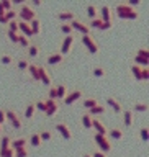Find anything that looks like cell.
<instances>
[{
  "instance_id": "cell-1",
  "label": "cell",
  "mask_w": 149,
  "mask_h": 157,
  "mask_svg": "<svg viewBox=\"0 0 149 157\" xmlns=\"http://www.w3.org/2000/svg\"><path fill=\"white\" fill-rule=\"evenodd\" d=\"M113 15H116L118 18L121 20H138L139 18V13L136 12L135 8L128 7L125 2H118L113 8Z\"/></svg>"
},
{
  "instance_id": "cell-2",
  "label": "cell",
  "mask_w": 149,
  "mask_h": 157,
  "mask_svg": "<svg viewBox=\"0 0 149 157\" xmlns=\"http://www.w3.org/2000/svg\"><path fill=\"white\" fill-rule=\"evenodd\" d=\"M38 18L36 17V12H34V8L29 5V2H23L20 3V10H18V20H22V21H26L29 23L31 20Z\"/></svg>"
},
{
  "instance_id": "cell-3",
  "label": "cell",
  "mask_w": 149,
  "mask_h": 157,
  "mask_svg": "<svg viewBox=\"0 0 149 157\" xmlns=\"http://www.w3.org/2000/svg\"><path fill=\"white\" fill-rule=\"evenodd\" d=\"M93 142L97 144V149L102 151L103 154H108V152L113 151V144L110 142L107 136H102V134H97V132H93Z\"/></svg>"
},
{
  "instance_id": "cell-4",
  "label": "cell",
  "mask_w": 149,
  "mask_h": 157,
  "mask_svg": "<svg viewBox=\"0 0 149 157\" xmlns=\"http://www.w3.org/2000/svg\"><path fill=\"white\" fill-rule=\"evenodd\" d=\"M3 111H5V118H7V121L12 124L13 129H17V131L22 129L23 128V120L17 115V111L12 110V108H5Z\"/></svg>"
},
{
  "instance_id": "cell-5",
  "label": "cell",
  "mask_w": 149,
  "mask_h": 157,
  "mask_svg": "<svg viewBox=\"0 0 149 157\" xmlns=\"http://www.w3.org/2000/svg\"><path fill=\"white\" fill-rule=\"evenodd\" d=\"M80 41H82L84 46L88 49V52H90V54H98V52H100V44H98V41L92 36V34H85V36H82Z\"/></svg>"
},
{
  "instance_id": "cell-6",
  "label": "cell",
  "mask_w": 149,
  "mask_h": 157,
  "mask_svg": "<svg viewBox=\"0 0 149 157\" xmlns=\"http://www.w3.org/2000/svg\"><path fill=\"white\" fill-rule=\"evenodd\" d=\"M82 97H84V90H82V88H79V87H76V88H72V90L67 92V95L64 97L62 103H64V105H67V106H71L76 101L80 100Z\"/></svg>"
},
{
  "instance_id": "cell-7",
  "label": "cell",
  "mask_w": 149,
  "mask_h": 157,
  "mask_svg": "<svg viewBox=\"0 0 149 157\" xmlns=\"http://www.w3.org/2000/svg\"><path fill=\"white\" fill-rule=\"evenodd\" d=\"M74 43H76V36H74V34H67V36H64L62 41H61V46H59V52L66 57L67 54L72 51Z\"/></svg>"
},
{
  "instance_id": "cell-8",
  "label": "cell",
  "mask_w": 149,
  "mask_h": 157,
  "mask_svg": "<svg viewBox=\"0 0 149 157\" xmlns=\"http://www.w3.org/2000/svg\"><path fill=\"white\" fill-rule=\"evenodd\" d=\"M38 75H39V82L44 83L46 87L53 85V75L46 66H38Z\"/></svg>"
},
{
  "instance_id": "cell-9",
  "label": "cell",
  "mask_w": 149,
  "mask_h": 157,
  "mask_svg": "<svg viewBox=\"0 0 149 157\" xmlns=\"http://www.w3.org/2000/svg\"><path fill=\"white\" fill-rule=\"evenodd\" d=\"M71 26H72L74 31H79L82 36H85V34H92V28L88 26L87 23H84L82 20H79V18H76L74 21H71Z\"/></svg>"
},
{
  "instance_id": "cell-10",
  "label": "cell",
  "mask_w": 149,
  "mask_h": 157,
  "mask_svg": "<svg viewBox=\"0 0 149 157\" xmlns=\"http://www.w3.org/2000/svg\"><path fill=\"white\" fill-rule=\"evenodd\" d=\"M54 129H56L59 134H61L66 141H71L72 137H74V134H72V131H71V128L67 126V123H64V121H59V123H56V126H54Z\"/></svg>"
},
{
  "instance_id": "cell-11",
  "label": "cell",
  "mask_w": 149,
  "mask_h": 157,
  "mask_svg": "<svg viewBox=\"0 0 149 157\" xmlns=\"http://www.w3.org/2000/svg\"><path fill=\"white\" fill-rule=\"evenodd\" d=\"M98 18L102 21H113V8L108 3L100 5V8H98Z\"/></svg>"
},
{
  "instance_id": "cell-12",
  "label": "cell",
  "mask_w": 149,
  "mask_h": 157,
  "mask_svg": "<svg viewBox=\"0 0 149 157\" xmlns=\"http://www.w3.org/2000/svg\"><path fill=\"white\" fill-rule=\"evenodd\" d=\"M107 137L112 139V141H121L123 137H125V131H123V128L115 126V128H112V129H108Z\"/></svg>"
},
{
  "instance_id": "cell-13",
  "label": "cell",
  "mask_w": 149,
  "mask_h": 157,
  "mask_svg": "<svg viewBox=\"0 0 149 157\" xmlns=\"http://www.w3.org/2000/svg\"><path fill=\"white\" fill-rule=\"evenodd\" d=\"M56 18H57L61 23H71V21H74L77 17H76V13H74L72 10H62V12H59V13L56 15Z\"/></svg>"
},
{
  "instance_id": "cell-14",
  "label": "cell",
  "mask_w": 149,
  "mask_h": 157,
  "mask_svg": "<svg viewBox=\"0 0 149 157\" xmlns=\"http://www.w3.org/2000/svg\"><path fill=\"white\" fill-rule=\"evenodd\" d=\"M25 147H28V137L26 136L15 137V139H12V142H10V149H13V151L25 149Z\"/></svg>"
},
{
  "instance_id": "cell-15",
  "label": "cell",
  "mask_w": 149,
  "mask_h": 157,
  "mask_svg": "<svg viewBox=\"0 0 149 157\" xmlns=\"http://www.w3.org/2000/svg\"><path fill=\"white\" fill-rule=\"evenodd\" d=\"M121 115H123V126H125V128H131L133 121H135V113L131 111V108H123Z\"/></svg>"
},
{
  "instance_id": "cell-16",
  "label": "cell",
  "mask_w": 149,
  "mask_h": 157,
  "mask_svg": "<svg viewBox=\"0 0 149 157\" xmlns=\"http://www.w3.org/2000/svg\"><path fill=\"white\" fill-rule=\"evenodd\" d=\"M18 33L23 34L25 38H33V31H31V26H29V23L26 21H22V20H18Z\"/></svg>"
},
{
  "instance_id": "cell-17",
  "label": "cell",
  "mask_w": 149,
  "mask_h": 157,
  "mask_svg": "<svg viewBox=\"0 0 149 157\" xmlns=\"http://www.w3.org/2000/svg\"><path fill=\"white\" fill-rule=\"evenodd\" d=\"M92 129H95L97 134H102V136H107V132H108L107 126L98 118H92Z\"/></svg>"
},
{
  "instance_id": "cell-18",
  "label": "cell",
  "mask_w": 149,
  "mask_h": 157,
  "mask_svg": "<svg viewBox=\"0 0 149 157\" xmlns=\"http://www.w3.org/2000/svg\"><path fill=\"white\" fill-rule=\"evenodd\" d=\"M105 103H107V105H110V108L116 113V115H121V111H123V105L120 103V100H116L115 97H108L107 100H105Z\"/></svg>"
},
{
  "instance_id": "cell-19",
  "label": "cell",
  "mask_w": 149,
  "mask_h": 157,
  "mask_svg": "<svg viewBox=\"0 0 149 157\" xmlns=\"http://www.w3.org/2000/svg\"><path fill=\"white\" fill-rule=\"evenodd\" d=\"M62 61H64V56H62L59 51L51 52V54L46 57V64H48V66H57V64H61Z\"/></svg>"
},
{
  "instance_id": "cell-20",
  "label": "cell",
  "mask_w": 149,
  "mask_h": 157,
  "mask_svg": "<svg viewBox=\"0 0 149 157\" xmlns=\"http://www.w3.org/2000/svg\"><path fill=\"white\" fill-rule=\"evenodd\" d=\"M105 111H107V106L100 103V105H97V106L90 108V110H87V115H90L92 118H97L100 115H105Z\"/></svg>"
},
{
  "instance_id": "cell-21",
  "label": "cell",
  "mask_w": 149,
  "mask_h": 157,
  "mask_svg": "<svg viewBox=\"0 0 149 157\" xmlns=\"http://www.w3.org/2000/svg\"><path fill=\"white\" fill-rule=\"evenodd\" d=\"M34 115H36V106H34V101H29L26 105V108H25L23 118H25V120H33Z\"/></svg>"
},
{
  "instance_id": "cell-22",
  "label": "cell",
  "mask_w": 149,
  "mask_h": 157,
  "mask_svg": "<svg viewBox=\"0 0 149 157\" xmlns=\"http://www.w3.org/2000/svg\"><path fill=\"white\" fill-rule=\"evenodd\" d=\"M38 136H39V139L43 141H53V137H54V132L51 129H48V128H43L41 131H38Z\"/></svg>"
},
{
  "instance_id": "cell-23",
  "label": "cell",
  "mask_w": 149,
  "mask_h": 157,
  "mask_svg": "<svg viewBox=\"0 0 149 157\" xmlns=\"http://www.w3.org/2000/svg\"><path fill=\"white\" fill-rule=\"evenodd\" d=\"M97 105H100L98 98H95V97H87V98H84V108H85V110H90V108L97 106Z\"/></svg>"
},
{
  "instance_id": "cell-24",
  "label": "cell",
  "mask_w": 149,
  "mask_h": 157,
  "mask_svg": "<svg viewBox=\"0 0 149 157\" xmlns=\"http://www.w3.org/2000/svg\"><path fill=\"white\" fill-rule=\"evenodd\" d=\"M59 110H61V105H59V101H57V103H54V105L48 106L46 111H44V115H46V118H53L54 115H57V113H59Z\"/></svg>"
},
{
  "instance_id": "cell-25",
  "label": "cell",
  "mask_w": 149,
  "mask_h": 157,
  "mask_svg": "<svg viewBox=\"0 0 149 157\" xmlns=\"http://www.w3.org/2000/svg\"><path fill=\"white\" fill-rule=\"evenodd\" d=\"M29 26H31L33 36H38V34L41 33V21H39V18L31 20V21H29Z\"/></svg>"
},
{
  "instance_id": "cell-26",
  "label": "cell",
  "mask_w": 149,
  "mask_h": 157,
  "mask_svg": "<svg viewBox=\"0 0 149 157\" xmlns=\"http://www.w3.org/2000/svg\"><path fill=\"white\" fill-rule=\"evenodd\" d=\"M56 90H57V101H59V100H64V97L67 95L69 88L66 83H59V85H56Z\"/></svg>"
},
{
  "instance_id": "cell-27",
  "label": "cell",
  "mask_w": 149,
  "mask_h": 157,
  "mask_svg": "<svg viewBox=\"0 0 149 157\" xmlns=\"http://www.w3.org/2000/svg\"><path fill=\"white\" fill-rule=\"evenodd\" d=\"M29 75H31V78L34 82H39V75H38V64H31L29 62V66H28V71H26Z\"/></svg>"
},
{
  "instance_id": "cell-28",
  "label": "cell",
  "mask_w": 149,
  "mask_h": 157,
  "mask_svg": "<svg viewBox=\"0 0 149 157\" xmlns=\"http://www.w3.org/2000/svg\"><path fill=\"white\" fill-rule=\"evenodd\" d=\"M87 17L90 20H95L98 17V8H97L95 3H88L87 5Z\"/></svg>"
},
{
  "instance_id": "cell-29",
  "label": "cell",
  "mask_w": 149,
  "mask_h": 157,
  "mask_svg": "<svg viewBox=\"0 0 149 157\" xmlns=\"http://www.w3.org/2000/svg\"><path fill=\"white\" fill-rule=\"evenodd\" d=\"M10 142H12V137H10V134H3L2 139H0V152L10 149Z\"/></svg>"
},
{
  "instance_id": "cell-30",
  "label": "cell",
  "mask_w": 149,
  "mask_h": 157,
  "mask_svg": "<svg viewBox=\"0 0 149 157\" xmlns=\"http://www.w3.org/2000/svg\"><path fill=\"white\" fill-rule=\"evenodd\" d=\"M39 52H41V49H39V44L36 43H31L28 48V57H38Z\"/></svg>"
},
{
  "instance_id": "cell-31",
  "label": "cell",
  "mask_w": 149,
  "mask_h": 157,
  "mask_svg": "<svg viewBox=\"0 0 149 157\" xmlns=\"http://www.w3.org/2000/svg\"><path fill=\"white\" fill-rule=\"evenodd\" d=\"M80 124L85 128V129H92V116L87 115V113H82V116H80Z\"/></svg>"
},
{
  "instance_id": "cell-32",
  "label": "cell",
  "mask_w": 149,
  "mask_h": 157,
  "mask_svg": "<svg viewBox=\"0 0 149 157\" xmlns=\"http://www.w3.org/2000/svg\"><path fill=\"white\" fill-rule=\"evenodd\" d=\"M28 144H31L33 147H39L43 144L41 139H39V136H38V132H31V134L28 136Z\"/></svg>"
},
{
  "instance_id": "cell-33",
  "label": "cell",
  "mask_w": 149,
  "mask_h": 157,
  "mask_svg": "<svg viewBox=\"0 0 149 157\" xmlns=\"http://www.w3.org/2000/svg\"><path fill=\"white\" fill-rule=\"evenodd\" d=\"M147 110H149V105H147V103H144V101L136 103V105L131 108V111H133V113H135V111H136V113H146Z\"/></svg>"
},
{
  "instance_id": "cell-34",
  "label": "cell",
  "mask_w": 149,
  "mask_h": 157,
  "mask_svg": "<svg viewBox=\"0 0 149 157\" xmlns=\"http://www.w3.org/2000/svg\"><path fill=\"white\" fill-rule=\"evenodd\" d=\"M133 64H135V66H139V67H147V66H149V61L135 54V56H133Z\"/></svg>"
},
{
  "instance_id": "cell-35",
  "label": "cell",
  "mask_w": 149,
  "mask_h": 157,
  "mask_svg": "<svg viewBox=\"0 0 149 157\" xmlns=\"http://www.w3.org/2000/svg\"><path fill=\"white\" fill-rule=\"evenodd\" d=\"M92 75L97 77V78H103V77L107 75V69H103V67H93L92 69Z\"/></svg>"
},
{
  "instance_id": "cell-36",
  "label": "cell",
  "mask_w": 149,
  "mask_h": 157,
  "mask_svg": "<svg viewBox=\"0 0 149 157\" xmlns=\"http://www.w3.org/2000/svg\"><path fill=\"white\" fill-rule=\"evenodd\" d=\"M59 31L64 33L66 36H67V34H74V29L71 26V23H61V25H59Z\"/></svg>"
},
{
  "instance_id": "cell-37",
  "label": "cell",
  "mask_w": 149,
  "mask_h": 157,
  "mask_svg": "<svg viewBox=\"0 0 149 157\" xmlns=\"http://www.w3.org/2000/svg\"><path fill=\"white\" fill-rule=\"evenodd\" d=\"M131 74L135 75V78L136 80H139V82H143V78H141V71H143V67H139V66H135V64H131Z\"/></svg>"
},
{
  "instance_id": "cell-38",
  "label": "cell",
  "mask_w": 149,
  "mask_h": 157,
  "mask_svg": "<svg viewBox=\"0 0 149 157\" xmlns=\"http://www.w3.org/2000/svg\"><path fill=\"white\" fill-rule=\"evenodd\" d=\"M13 56H10V54H2V56H0V62L3 64V66H12L13 64Z\"/></svg>"
},
{
  "instance_id": "cell-39",
  "label": "cell",
  "mask_w": 149,
  "mask_h": 157,
  "mask_svg": "<svg viewBox=\"0 0 149 157\" xmlns=\"http://www.w3.org/2000/svg\"><path fill=\"white\" fill-rule=\"evenodd\" d=\"M28 66H29V59L28 57H23V59H20V61H18V69L22 72H26L28 71Z\"/></svg>"
},
{
  "instance_id": "cell-40",
  "label": "cell",
  "mask_w": 149,
  "mask_h": 157,
  "mask_svg": "<svg viewBox=\"0 0 149 157\" xmlns=\"http://www.w3.org/2000/svg\"><path fill=\"white\" fill-rule=\"evenodd\" d=\"M139 136H141V141H143V142H147V141H149V128H147V126H141Z\"/></svg>"
},
{
  "instance_id": "cell-41",
  "label": "cell",
  "mask_w": 149,
  "mask_h": 157,
  "mask_svg": "<svg viewBox=\"0 0 149 157\" xmlns=\"http://www.w3.org/2000/svg\"><path fill=\"white\" fill-rule=\"evenodd\" d=\"M5 18L8 20V21H12V20H18V10H8V12H5Z\"/></svg>"
},
{
  "instance_id": "cell-42",
  "label": "cell",
  "mask_w": 149,
  "mask_h": 157,
  "mask_svg": "<svg viewBox=\"0 0 149 157\" xmlns=\"http://www.w3.org/2000/svg\"><path fill=\"white\" fill-rule=\"evenodd\" d=\"M18 44L20 46H23V48H29V44H31V39H28V38H25L23 34H18Z\"/></svg>"
},
{
  "instance_id": "cell-43",
  "label": "cell",
  "mask_w": 149,
  "mask_h": 157,
  "mask_svg": "<svg viewBox=\"0 0 149 157\" xmlns=\"http://www.w3.org/2000/svg\"><path fill=\"white\" fill-rule=\"evenodd\" d=\"M136 56H139V57L147 59V61H149V49H147V48H139V49L136 51Z\"/></svg>"
},
{
  "instance_id": "cell-44",
  "label": "cell",
  "mask_w": 149,
  "mask_h": 157,
  "mask_svg": "<svg viewBox=\"0 0 149 157\" xmlns=\"http://www.w3.org/2000/svg\"><path fill=\"white\" fill-rule=\"evenodd\" d=\"M48 98H51V100H57V90H56V85H51V87H49Z\"/></svg>"
},
{
  "instance_id": "cell-45",
  "label": "cell",
  "mask_w": 149,
  "mask_h": 157,
  "mask_svg": "<svg viewBox=\"0 0 149 157\" xmlns=\"http://www.w3.org/2000/svg\"><path fill=\"white\" fill-rule=\"evenodd\" d=\"M102 23H103V21H102V20L97 17L95 20H90V23H87V25H88V26H90V28H97V29H100Z\"/></svg>"
},
{
  "instance_id": "cell-46",
  "label": "cell",
  "mask_w": 149,
  "mask_h": 157,
  "mask_svg": "<svg viewBox=\"0 0 149 157\" xmlns=\"http://www.w3.org/2000/svg\"><path fill=\"white\" fill-rule=\"evenodd\" d=\"M34 106H36V111H46V103H44V100H38L34 101Z\"/></svg>"
},
{
  "instance_id": "cell-47",
  "label": "cell",
  "mask_w": 149,
  "mask_h": 157,
  "mask_svg": "<svg viewBox=\"0 0 149 157\" xmlns=\"http://www.w3.org/2000/svg\"><path fill=\"white\" fill-rule=\"evenodd\" d=\"M15 157H28V147H25V149H18V151H15Z\"/></svg>"
},
{
  "instance_id": "cell-48",
  "label": "cell",
  "mask_w": 149,
  "mask_h": 157,
  "mask_svg": "<svg viewBox=\"0 0 149 157\" xmlns=\"http://www.w3.org/2000/svg\"><path fill=\"white\" fill-rule=\"evenodd\" d=\"M0 3H2V7H3L5 12H8V10H12V8H13V3L10 2V0H2Z\"/></svg>"
},
{
  "instance_id": "cell-49",
  "label": "cell",
  "mask_w": 149,
  "mask_h": 157,
  "mask_svg": "<svg viewBox=\"0 0 149 157\" xmlns=\"http://www.w3.org/2000/svg\"><path fill=\"white\" fill-rule=\"evenodd\" d=\"M141 78H143V82L149 80V67H143V71H141Z\"/></svg>"
},
{
  "instance_id": "cell-50",
  "label": "cell",
  "mask_w": 149,
  "mask_h": 157,
  "mask_svg": "<svg viewBox=\"0 0 149 157\" xmlns=\"http://www.w3.org/2000/svg\"><path fill=\"white\" fill-rule=\"evenodd\" d=\"M18 34L20 33H10V31H7V36H8V39L12 43H18Z\"/></svg>"
},
{
  "instance_id": "cell-51",
  "label": "cell",
  "mask_w": 149,
  "mask_h": 157,
  "mask_svg": "<svg viewBox=\"0 0 149 157\" xmlns=\"http://www.w3.org/2000/svg\"><path fill=\"white\" fill-rule=\"evenodd\" d=\"M0 157H15V151L13 149H7V151L0 152Z\"/></svg>"
},
{
  "instance_id": "cell-52",
  "label": "cell",
  "mask_w": 149,
  "mask_h": 157,
  "mask_svg": "<svg viewBox=\"0 0 149 157\" xmlns=\"http://www.w3.org/2000/svg\"><path fill=\"white\" fill-rule=\"evenodd\" d=\"M88 155H90V157H107V154H103V152L98 151V149H93Z\"/></svg>"
},
{
  "instance_id": "cell-53",
  "label": "cell",
  "mask_w": 149,
  "mask_h": 157,
  "mask_svg": "<svg viewBox=\"0 0 149 157\" xmlns=\"http://www.w3.org/2000/svg\"><path fill=\"white\" fill-rule=\"evenodd\" d=\"M128 7H138V5H141V0H128V2H125Z\"/></svg>"
},
{
  "instance_id": "cell-54",
  "label": "cell",
  "mask_w": 149,
  "mask_h": 157,
  "mask_svg": "<svg viewBox=\"0 0 149 157\" xmlns=\"http://www.w3.org/2000/svg\"><path fill=\"white\" fill-rule=\"evenodd\" d=\"M110 28H113V21H103L100 26V29H110Z\"/></svg>"
},
{
  "instance_id": "cell-55",
  "label": "cell",
  "mask_w": 149,
  "mask_h": 157,
  "mask_svg": "<svg viewBox=\"0 0 149 157\" xmlns=\"http://www.w3.org/2000/svg\"><path fill=\"white\" fill-rule=\"evenodd\" d=\"M5 121H7V118H5V111H3V108H0V124H5Z\"/></svg>"
},
{
  "instance_id": "cell-56",
  "label": "cell",
  "mask_w": 149,
  "mask_h": 157,
  "mask_svg": "<svg viewBox=\"0 0 149 157\" xmlns=\"http://www.w3.org/2000/svg\"><path fill=\"white\" fill-rule=\"evenodd\" d=\"M7 23H8V20L5 18V15H0V25H5V26H7Z\"/></svg>"
},
{
  "instance_id": "cell-57",
  "label": "cell",
  "mask_w": 149,
  "mask_h": 157,
  "mask_svg": "<svg viewBox=\"0 0 149 157\" xmlns=\"http://www.w3.org/2000/svg\"><path fill=\"white\" fill-rule=\"evenodd\" d=\"M29 5H31V7H39L41 2H39V0H33V2H29Z\"/></svg>"
},
{
  "instance_id": "cell-58",
  "label": "cell",
  "mask_w": 149,
  "mask_h": 157,
  "mask_svg": "<svg viewBox=\"0 0 149 157\" xmlns=\"http://www.w3.org/2000/svg\"><path fill=\"white\" fill-rule=\"evenodd\" d=\"M0 15H5V10H3V7H2V3H0Z\"/></svg>"
},
{
  "instance_id": "cell-59",
  "label": "cell",
  "mask_w": 149,
  "mask_h": 157,
  "mask_svg": "<svg viewBox=\"0 0 149 157\" xmlns=\"http://www.w3.org/2000/svg\"><path fill=\"white\" fill-rule=\"evenodd\" d=\"M82 157H90V155H88V154H84V155H82Z\"/></svg>"
},
{
  "instance_id": "cell-60",
  "label": "cell",
  "mask_w": 149,
  "mask_h": 157,
  "mask_svg": "<svg viewBox=\"0 0 149 157\" xmlns=\"http://www.w3.org/2000/svg\"><path fill=\"white\" fill-rule=\"evenodd\" d=\"M0 132H2V124H0Z\"/></svg>"
}]
</instances>
